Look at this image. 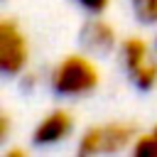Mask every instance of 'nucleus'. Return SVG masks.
I'll return each mask as SVG.
<instances>
[{"mask_svg":"<svg viewBox=\"0 0 157 157\" xmlns=\"http://www.w3.org/2000/svg\"><path fill=\"white\" fill-rule=\"evenodd\" d=\"M98 81H101V74H98L96 64L86 56H78V54L66 56L52 71V88L64 96L88 93L98 86Z\"/></svg>","mask_w":157,"mask_h":157,"instance_id":"obj_1","label":"nucleus"},{"mask_svg":"<svg viewBox=\"0 0 157 157\" xmlns=\"http://www.w3.org/2000/svg\"><path fill=\"white\" fill-rule=\"evenodd\" d=\"M137 140V132L130 123H103L93 125L83 132L78 142L81 155H98V152H118Z\"/></svg>","mask_w":157,"mask_h":157,"instance_id":"obj_2","label":"nucleus"},{"mask_svg":"<svg viewBox=\"0 0 157 157\" xmlns=\"http://www.w3.org/2000/svg\"><path fill=\"white\" fill-rule=\"evenodd\" d=\"M123 59H125L128 74L140 88H152L157 83V64L150 59V49L145 39L128 37L123 42Z\"/></svg>","mask_w":157,"mask_h":157,"instance_id":"obj_3","label":"nucleus"},{"mask_svg":"<svg viewBox=\"0 0 157 157\" xmlns=\"http://www.w3.org/2000/svg\"><path fill=\"white\" fill-rule=\"evenodd\" d=\"M29 56V47L27 39L22 34V29L12 22V20H2L0 22V66L5 74H17L25 69Z\"/></svg>","mask_w":157,"mask_h":157,"instance_id":"obj_4","label":"nucleus"},{"mask_svg":"<svg viewBox=\"0 0 157 157\" xmlns=\"http://www.w3.org/2000/svg\"><path fill=\"white\" fill-rule=\"evenodd\" d=\"M74 128V120H71V113L66 110H52L34 130V142L37 145H49V142H59L64 140Z\"/></svg>","mask_w":157,"mask_h":157,"instance_id":"obj_5","label":"nucleus"},{"mask_svg":"<svg viewBox=\"0 0 157 157\" xmlns=\"http://www.w3.org/2000/svg\"><path fill=\"white\" fill-rule=\"evenodd\" d=\"M83 39L96 52H108L115 44V32L105 20H91L83 29Z\"/></svg>","mask_w":157,"mask_h":157,"instance_id":"obj_6","label":"nucleus"},{"mask_svg":"<svg viewBox=\"0 0 157 157\" xmlns=\"http://www.w3.org/2000/svg\"><path fill=\"white\" fill-rule=\"evenodd\" d=\"M132 152L135 155H152V157H157V137H155V132L137 135V140L132 145Z\"/></svg>","mask_w":157,"mask_h":157,"instance_id":"obj_7","label":"nucleus"},{"mask_svg":"<svg viewBox=\"0 0 157 157\" xmlns=\"http://www.w3.org/2000/svg\"><path fill=\"white\" fill-rule=\"evenodd\" d=\"M132 2H135L137 15L145 22H155L157 20V0H132Z\"/></svg>","mask_w":157,"mask_h":157,"instance_id":"obj_8","label":"nucleus"},{"mask_svg":"<svg viewBox=\"0 0 157 157\" xmlns=\"http://www.w3.org/2000/svg\"><path fill=\"white\" fill-rule=\"evenodd\" d=\"M78 2H81L86 10H91V12H103L110 0H78Z\"/></svg>","mask_w":157,"mask_h":157,"instance_id":"obj_9","label":"nucleus"},{"mask_svg":"<svg viewBox=\"0 0 157 157\" xmlns=\"http://www.w3.org/2000/svg\"><path fill=\"white\" fill-rule=\"evenodd\" d=\"M152 132H155V137H157V125H155V128H152Z\"/></svg>","mask_w":157,"mask_h":157,"instance_id":"obj_10","label":"nucleus"}]
</instances>
